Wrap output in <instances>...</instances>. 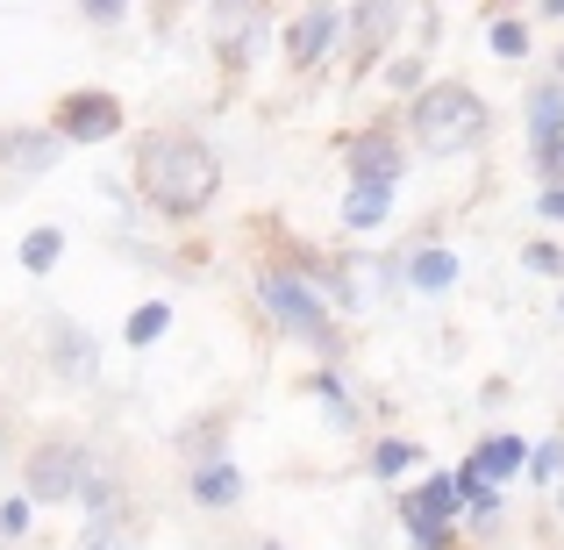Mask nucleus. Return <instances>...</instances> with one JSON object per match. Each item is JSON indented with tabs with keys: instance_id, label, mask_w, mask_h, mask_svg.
I'll use <instances>...</instances> for the list:
<instances>
[{
	"instance_id": "nucleus-6",
	"label": "nucleus",
	"mask_w": 564,
	"mask_h": 550,
	"mask_svg": "<svg viewBox=\"0 0 564 550\" xmlns=\"http://www.w3.org/2000/svg\"><path fill=\"white\" fill-rule=\"evenodd\" d=\"M57 158H65V143H57L51 129H36V122L0 129V193H22L29 180L57 172Z\"/></svg>"
},
{
	"instance_id": "nucleus-5",
	"label": "nucleus",
	"mask_w": 564,
	"mask_h": 550,
	"mask_svg": "<svg viewBox=\"0 0 564 550\" xmlns=\"http://www.w3.org/2000/svg\"><path fill=\"white\" fill-rule=\"evenodd\" d=\"M51 137L57 143H79V151L122 137V100L94 94V86H86V94H65V100H57V115H51Z\"/></svg>"
},
{
	"instance_id": "nucleus-12",
	"label": "nucleus",
	"mask_w": 564,
	"mask_h": 550,
	"mask_svg": "<svg viewBox=\"0 0 564 550\" xmlns=\"http://www.w3.org/2000/svg\"><path fill=\"white\" fill-rule=\"evenodd\" d=\"M400 265H408V287H414V293H451L457 272H465L451 244H422L414 258H400Z\"/></svg>"
},
{
	"instance_id": "nucleus-3",
	"label": "nucleus",
	"mask_w": 564,
	"mask_h": 550,
	"mask_svg": "<svg viewBox=\"0 0 564 550\" xmlns=\"http://www.w3.org/2000/svg\"><path fill=\"white\" fill-rule=\"evenodd\" d=\"M258 308L293 336V344H315V351L336 344L329 301H322V293L307 287V272H293V265H264V272H258Z\"/></svg>"
},
{
	"instance_id": "nucleus-26",
	"label": "nucleus",
	"mask_w": 564,
	"mask_h": 550,
	"mask_svg": "<svg viewBox=\"0 0 564 550\" xmlns=\"http://www.w3.org/2000/svg\"><path fill=\"white\" fill-rule=\"evenodd\" d=\"M86 29H115V22H129V8H122V0H86Z\"/></svg>"
},
{
	"instance_id": "nucleus-28",
	"label": "nucleus",
	"mask_w": 564,
	"mask_h": 550,
	"mask_svg": "<svg viewBox=\"0 0 564 550\" xmlns=\"http://www.w3.org/2000/svg\"><path fill=\"white\" fill-rule=\"evenodd\" d=\"M386 86H414V94H422V57H393V65H386Z\"/></svg>"
},
{
	"instance_id": "nucleus-14",
	"label": "nucleus",
	"mask_w": 564,
	"mask_h": 550,
	"mask_svg": "<svg viewBox=\"0 0 564 550\" xmlns=\"http://www.w3.org/2000/svg\"><path fill=\"white\" fill-rule=\"evenodd\" d=\"M400 500H408L414 515H429L436 529H457V515H465V500H457V479H451V472H429V479L414 486V494H400Z\"/></svg>"
},
{
	"instance_id": "nucleus-8",
	"label": "nucleus",
	"mask_w": 564,
	"mask_h": 550,
	"mask_svg": "<svg viewBox=\"0 0 564 550\" xmlns=\"http://www.w3.org/2000/svg\"><path fill=\"white\" fill-rule=\"evenodd\" d=\"M344 165H350V186H400V172H408V151H400L393 122H372V129H365V137L344 151Z\"/></svg>"
},
{
	"instance_id": "nucleus-20",
	"label": "nucleus",
	"mask_w": 564,
	"mask_h": 550,
	"mask_svg": "<svg viewBox=\"0 0 564 550\" xmlns=\"http://www.w3.org/2000/svg\"><path fill=\"white\" fill-rule=\"evenodd\" d=\"M393 515H400V529H408V543H414V550H457V529H436L429 515H414L408 500H393Z\"/></svg>"
},
{
	"instance_id": "nucleus-31",
	"label": "nucleus",
	"mask_w": 564,
	"mask_h": 550,
	"mask_svg": "<svg viewBox=\"0 0 564 550\" xmlns=\"http://www.w3.org/2000/svg\"><path fill=\"white\" fill-rule=\"evenodd\" d=\"M557 315H564V293H557Z\"/></svg>"
},
{
	"instance_id": "nucleus-9",
	"label": "nucleus",
	"mask_w": 564,
	"mask_h": 550,
	"mask_svg": "<svg viewBox=\"0 0 564 550\" xmlns=\"http://www.w3.org/2000/svg\"><path fill=\"white\" fill-rule=\"evenodd\" d=\"M344 29H350V8H307L301 22L286 29V57H293L301 72H315L322 57H329L336 43H344Z\"/></svg>"
},
{
	"instance_id": "nucleus-13",
	"label": "nucleus",
	"mask_w": 564,
	"mask_h": 550,
	"mask_svg": "<svg viewBox=\"0 0 564 550\" xmlns=\"http://www.w3.org/2000/svg\"><path fill=\"white\" fill-rule=\"evenodd\" d=\"M471 465L486 472V486H508L514 472L529 465V436H514V429H500V436H479V451H471Z\"/></svg>"
},
{
	"instance_id": "nucleus-25",
	"label": "nucleus",
	"mask_w": 564,
	"mask_h": 550,
	"mask_svg": "<svg viewBox=\"0 0 564 550\" xmlns=\"http://www.w3.org/2000/svg\"><path fill=\"white\" fill-rule=\"evenodd\" d=\"M522 265H529L536 279H564V250H557V244H529V250H522Z\"/></svg>"
},
{
	"instance_id": "nucleus-29",
	"label": "nucleus",
	"mask_w": 564,
	"mask_h": 550,
	"mask_svg": "<svg viewBox=\"0 0 564 550\" xmlns=\"http://www.w3.org/2000/svg\"><path fill=\"white\" fill-rule=\"evenodd\" d=\"M536 172H543V186H564V143H557V151H543V158H536Z\"/></svg>"
},
{
	"instance_id": "nucleus-10",
	"label": "nucleus",
	"mask_w": 564,
	"mask_h": 550,
	"mask_svg": "<svg viewBox=\"0 0 564 550\" xmlns=\"http://www.w3.org/2000/svg\"><path fill=\"white\" fill-rule=\"evenodd\" d=\"M564 143V79H536L529 86V151H557Z\"/></svg>"
},
{
	"instance_id": "nucleus-23",
	"label": "nucleus",
	"mask_w": 564,
	"mask_h": 550,
	"mask_svg": "<svg viewBox=\"0 0 564 550\" xmlns=\"http://www.w3.org/2000/svg\"><path fill=\"white\" fill-rule=\"evenodd\" d=\"M29 522H36V508H29L22 494L0 500V543H22V537H29Z\"/></svg>"
},
{
	"instance_id": "nucleus-32",
	"label": "nucleus",
	"mask_w": 564,
	"mask_h": 550,
	"mask_svg": "<svg viewBox=\"0 0 564 550\" xmlns=\"http://www.w3.org/2000/svg\"><path fill=\"white\" fill-rule=\"evenodd\" d=\"M264 550H286V543H264Z\"/></svg>"
},
{
	"instance_id": "nucleus-27",
	"label": "nucleus",
	"mask_w": 564,
	"mask_h": 550,
	"mask_svg": "<svg viewBox=\"0 0 564 550\" xmlns=\"http://www.w3.org/2000/svg\"><path fill=\"white\" fill-rule=\"evenodd\" d=\"M129 537H122V522H94V529H86V537H79V550H122Z\"/></svg>"
},
{
	"instance_id": "nucleus-19",
	"label": "nucleus",
	"mask_w": 564,
	"mask_h": 550,
	"mask_svg": "<svg viewBox=\"0 0 564 550\" xmlns=\"http://www.w3.org/2000/svg\"><path fill=\"white\" fill-rule=\"evenodd\" d=\"M529 43H536V36H529L522 14H494V22H486V51H494V57H529Z\"/></svg>"
},
{
	"instance_id": "nucleus-2",
	"label": "nucleus",
	"mask_w": 564,
	"mask_h": 550,
	"mask_svg": "<svg viewBox=\"0 0 564 550\" xmlns=\"http://www.w3.org/2000/svg\"><path fill=\"white\" fill-rule=\"evenodd\" d=\"M486 129H494V115L465 79H429L408 108V137L429 158H471L486 143Z\"/></svg>"
},
{
	"instance_id": "nucleus-21",
	"label": "nucleus",
	"mask_w": 564,
	"mask_h": 550,
	"mask_svg": "<svg viewBox=\"0 0 564 550\" xmlns=\"http://www.w3.org/2000/svg\"><path fill=\"white\" fill-rule=\"evenodd\" d=\"M307 393H315V400H322V408H329V414H336L344 429L358 422V408H350V393H344V371H329V365H322L315 379H307Z\"/></svg>"
},
{
	"instance_id": "nucleus-18",
	"label": "nucleus",
	"mask_w": 564,
	"mask_h": 550,
	"mask_svg": "<svg viewBox=\"0 0 564 550\" xmlns=\"http://www.w3.org/2000/svg\"><path fill=\"white\" fill-rule=\"evenodd\" d=\"M57 258H65V229H51V222H43V229H29L22 236V272H57Z\"/></svg>"
},
{
	"instance_id": "nucleus-16",
	"label": "nucleus",
	"mask_w": 564,
	"mask_h": 550,
	"mask_svg": "<svg viewBox=\"0 0 564 550\" xmlns=\"http://www.w3.org/2000/svg\"><path fill=\"white\" fill-rule=\"evenodd\" d=\"M365 465H372V479H400V472L422 465V443L414 436H379L372 451H365Z\"/></svg>"
},
{
	"instance_id": "nucleus-30",
	"label": "nucleus",
	"mask_w": 564,
	"mask_h": 550,
	"mask_svg": "<svg viewBox=\"0 0 564 550\" xmlns=\"http://www.w3.org/2000/svg\"><path fill=\"white\" fill-rule=\"evenodd\" d=\"M536 215H543V222H564V186H543V201H536Z\"/></svg>"
},
{
	"instance_id": "nucleus-1",
	"label": "nucleus",
	"mask_w": 564,
	"mask_h": 550,
	"mask_svg": "<svg viewBox=\"0 0 564 550\" xmlns=\"http://www.w3.org/2000/svg\"><path fill=\"white\" fill-rule=\"evenodd\" d=\"M137 193H143V207L165 215V222L207 215L215 193H221L215 143H200L193 129H151V137L137 143Z\"/></svg>"
},
{
	"instance_id": "nucleus-24",
	"label": "nucleus",
	"mask_w": 564,
	"mask_h": 550,
	"mask_svg": "<svg viewBox=\"0 0 564 550\" xmlns=\"http://www.w3.org/2000/svg\"><path fill=\"white\" fill-rule=\"evenodd\" d=\"M557 472H564V443L551 436V443H536V451H529V479H536V486H551Z\"/></svg>"
},
{
	"instance_id": "nucleus-22",
	"label": "nucleus",
	"mask_w": 564,
	"mask_h": 550,
	"mask_svg": "<svg viewBox=\"0 0 564 550\" xmlns=\"http://www.w3.org/2000/svg\"><path fill=\"white\" fill-rule=\"evenodd\" d=\"M165 330H172V308H165V301H143L137 315H129V330H122V336H129V344L143 351V344H158Z\"/></svg>"
},
{
	"instance_id": "nucleus-17",
	"label": "nucleus",
	"mask_w": 564,
	"mask_h": 550,
	"mask_svg": "<svg viewBox=\"0 0 564 550\" xmlns=\"http://www.w3.org/2000/svg\"><path fill=\"white\" fill-rule=\"evenodd\" d=\"M79 508H86V522H122V479H115V472H94V479L79 486Z\"/></svg>"
},
{
	"instance_id": "nucleus-15",
	"label": "nucleus",
	"mask_w": 564,
	"mask_h": 550,
	"mask_svg": "<svg viewBox=\"0 0 564 550\" xmlns=\"http://www.w3.org/2000/svg\"><path fill=\"white\" fill-rule=\"evenodd\" d=\"M393 193L400 186H350L344 193V229H358V236H372L393 222Z\"/></svg>"
},
{
	"instance_id": "nucleus-4",
	"label": "nucleus",
	"mask_w": 564,
	"mask_h": 550,
	"mask_svg": "<svg viewBox=\"0 0 564 550\" xmlns=\"http://www.w3.org/2000/svg\"><path fill=\"white\" fill-rule=\"evenodd\" d=\"M94 479V451L72 436H43L36 451L22 457V500L29 508H65V500H79V486Z\"/></svg>"
},
{
	"instance_id": "nucleus-7",
	"label": "nucleus",
	"mask_w": 564,
	"mask_h": 550,
	"mask_svg": "<svg viewBox=\"0 0 564 550\" xmlns=\"http://www.w3.org/2000/svg\"><path fill=\"white\" fill-rule=\"evenodd\" d=\"M43 358H51V371L65 386H94L100 379V344L72 315H43Z\"/></svg>"
},
{
	"instance_id": "nucleus-11",
	"label": "nucleus",
	"mask_w": 564,
	"mask_h": 550,
	"mask_svg": "<svg viewBox=\"0 0 564 550\" xmlns=\"http://www.w3.org/2000/svg\"><path fill=\"white\" fill-rule=\"evenodd\" d=\"M236 500H243V472H236L229 457H200V465H193V508L229 515Z\"/></svg>"
}]
</instances>
